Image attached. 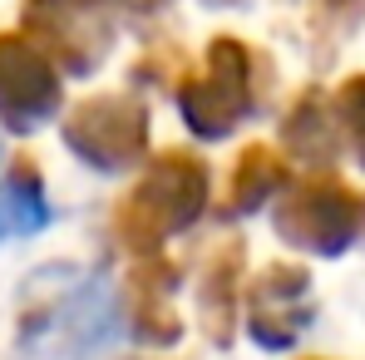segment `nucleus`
<instances>
[{
    "instance_id": "obj_1",
    "label": "nucleus",
    "mask_w": 365,
    "mask_h": 360,
    "mask_svg": "<svg viewBox=\"0 0 365 360\" xmlns=\"http://www.w3.org/2000/svg\"><path fill=\"white\" fill-rule=\"evenodd\" d=\"M119 336V306L99 272L50 267L20 306V351L35 360H84Z\"/></svg>"
},
{
    "instance_id": "obj_2",
    "label": "nucleus",
    "mask_w": 365,
    "mask_h": 360,
    "mask_svg": "<svg viewBox=\"0 0 365 360\" xmlns=\"http://www.w3.org/2000/svg\"><path fill=\"white\" fill-rule=\"evenodd\" d=\"M207 192H212L207 163L187 148H168L143 168L133 192L114 207V237L133 257H158L163 242L187 232L207 212Z\"/></svg>"
},
{
    "instance_id": "obj_3",
    "label": "nucleus",
    "mask_w": 365,
    "mask_h": 360,
    "mask_svg": "<svg viewBox=\"0 0 365 360\" xmlns=\"http://www.w3.org/2000/svg\"><path fill=\"white\" fill-rule=\"evenodd\" d=\"M262 89H267V60L237 35H217L202 55V69L178 84L182 123L197 138L217 143V138L237 133V123H247L257 114Z\"/></svg>"
},
{
    "instance_id": "obj_4",
    "label": "nucleus",
    "mask_w": 365,
    "mask_h": 360,
    "mask_svg": "<svg viewBox=\"0 0 365 360\" xmlns=\"http://www.w3.org/2000/svg\"><path fill=\"white\" fill-rule=\"evenodd\" d=\"M272 227L297 252L341 257L365 237V192L341 182L331 168H316L282 187V197L272 207Z\"/></svg>"
},
{
    "instance_id": "obj_5",
    "label": "nucleus",
    "mask_w": 365,
    "mask_h": 360,
    "mask_svg": "<svg viewBox=\"0 0 365 360\" xmlns=\"http://www.w3.org/2000/svg\"><path fill=\"white\" fill-rule=\"evenodd\" d=\"M25 35L64 74H94L114 50L109 0H25Z\"/></svg>"
},
{
    "instance_id": "obj_6",
    "label": "nucleus",
    "mask_w": 365,
    "mask_h": 360,
    "mask_svg": "<svg viewBox=\"0 0 365 360\" xmlns=\"http://www.w3.org/2000/svg\"><path fill=\"white\" fill-rule=\"evenodd\" d=\"M64 143L99 173H123L148 153V109L133 94H94L69 109Z\"/></svg>"
},
{
    "instance_id": "obj_7",
    "label": "nucleus",
    "mask_w": 365,
    "mask_h": 360,
    "mask_svg": "<svg viewBox=\"0 0 365 360\" xmlns=\"http://www.w3.org/2000/svg\"><path fill=\"white\" fill-rule=\"evenodd\" d=\"M247 336L267 351H287L297 346L311 321H316V301H311V272L297 262H272L267 272H257V282L242 297Z\"/></svg>"
},
{
    "instance_id": "obj_8",
    "label": "nucleus",
    "mask_w": 365,
    "mask_h": 360,
    "mask_svg": "<svg viewBox=\"0 0 365 360\" xmlns=\"http://www.w3.org/2000/svg\"><path fill=\"white\" fill-rule=\"evenodd\" d=\"M60 109V64L30 35H0V123L30 133Z\"/></svg>"
},
{
    "instance_id": "obj_9",
    "label": "nucleus",
    "mask_w": 365,
    "mask_h": 360,
    "mask_svg": "<svg viewBox=\"0 0 365 360\" xmlns=\"http://www.w3.org/2000/svg\"><path fill=\"white\" fill-rule=\"evenodd\" d=\"M173 292H178V262L163 257H138L133 272L123 277V321L143 346H173L182 336Z\"/></svg>"
},
{
    "instance_id": "obj_10",
    "label": "nucleus",
    "mask_w": 365,
    "mask_h": 360,
    "mask_svg": "<svg viewBox=\"0 0 365 360\" xmlns=\"http://www.w3.org/2000/svg\"><path fill=\"white\" fill-rule=\"evenodd\" d=\"M242 242H222L207 262H202V282H197V311H202V331L212 346H227L237 336L242 321Z\"/></svg>"
},
{
    "instance_id": "obj_11",
    "label": "nucleus",
    "mask_w": 365,
    "mask_h": 360,
    "mask_svg": "<svg viewBox=\"0 0 365 360\" xmlns=\"http://www.w3.org/2000/svg\"><path fill=\"white\" fill-rule=\"evenodd\" d=\"M341 114H336V99L321 94V89H302L282 119V148L292 158H302L306 168H331L336 153H341Z\"/></svg>"
},
{
    "instance_id": "obj_12",
    "label": "nucleus",
    "mask_w": 365,
    "mask_h": 360,
    "mask_svg": "<svg viewBox=\"0 0 365 360\" xmlns=\"http://www.w3.org/2000/svg\"><path fill=\"white\" fill-rule=\"evenodd\" d=\"M287 187V163L267 148V143H247L232 163V178H227V197H222V217H247L257 212L262 202H272L277 192Z\"/></svg>"
},
{
    "instance_id": "obj_13",
    "label": "nucleus",
    "mask_w": 365,
    "mask_h": 360,
    "mask_svg": "<svg viewBox=\"0 0 365 360\" xmlns=\"http://www.w3.org/2000/svg\"><path fill=\"white\" fill-rule=\"evenodd\" d=\"M50 222V197H45V182L40 168L30 158H20L5 182H0V242L5 237H30Z\"/></svg>"
},
{
    "instance_id": "obj_14",
    "label": "nucleus",
    "mask_w": 365,
    "mask_h": 360,
    "mask_svg": "<svg viewBox=\"0 0 365 360\" xmlns=\"http://www.w3.org/2000/svg\"><path fill=\"white\" fill-rule=\"evenodd\" d=\"M336 114H341V128H346L351 153L361 158V168H365V74H351V79L336 89Z\"/></svg>"
},
{
    "instance_id": "obj_15",
    "label": "nucleus",
    "mask_w": 365,
    "mask_h": 360,
    "mask_svg": "<svg viewBox=\"0 0 365 360\" xmlns=\"http://www.w3.org/2000/svg\"><path fill=\"white\" fill-rule=\"evenodd\" d=\"M114 5H123L128 15H153V10H163L168 0H114Z\"/></svg>"
},
{
    "instance_id": "obj_16",
    "label": "nucleus",
    "mask_w": 365,
    "mask_h": 360,
    "mask_svg": "<svg viewBox=\"0 0 365 360\" xmlns=\"http://www.w3.org/2000/svg\"><path fill=\"white\" fill-rule=\"evenodd\" d=\"M207 5H247V0H207Z\"/></svg>"
}]
</instances>
